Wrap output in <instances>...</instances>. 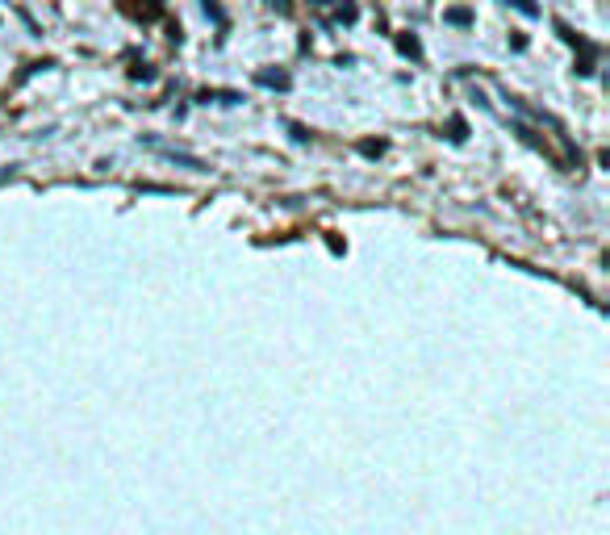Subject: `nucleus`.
Returning <instances> with one entry per match:
<instances>
[{"mask_svg": "<svg viewBox=\"0 0 610 535\" xmlns=\"http://www.w3.org/2000/svg\"><path fill=\"white\" fill-rule=\"evenodd\" d=\"M260 84H276V88H285L289 80H285V76H260Z\"/></svg>", "mask_w": 610, "mask_h": 535, "instance_id": "obj_1", "label": "nucleus"}]
</instances>
